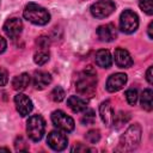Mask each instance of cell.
I'll use <instances>...</instances> for the list:
<instances>
[{
    "mask_svg": "<svg viewBox=\"0 0 153 153\" xmlns=\"http://www.w3.org/2000/svg\"><path fill=\"white\" fill-rule=\"evenodd\" d=\"M96 85H97V76H96V72L93 71V68L91 66H88L82 74L80 75V78L78 79L76 84H75V88L76 92L82 96V97H92L96 92Z\"/></svg>",
    "mask_w": 153,
    "mask_h": 153,
    "instance_id": "6da1fadb",
    "label": "cell"
},
{
    "mask_svg": "<svg viewBox=\"0 0 153 153\" xmlns=\"http://www.w3.org/2000/svg\"><path fill=\"white\" fill-rule=\"evenodd\" d=\"M140 140H141V127L139 124H131L121 136L117 151L130 152L139 146Z\"/></svg>",
    "mask_w": 153,
    "mask_h": 153,
    "instance_id": "7a4b0ae2",
    "label": "cell"
},
{
    "mask_svg": "<svg viewBox=\"0 0 153 153\" xmlns=\"http://www.w3.org/2000/svg\"><path fill=\"white\" fill-rule=\"evenodd\" d=\"M23 14L26 20H29L35 25H45L50 20L49 12L44 7L33 2H30L25 6Z\"/></svg>",
    "mask_w": 153,
    "mask_h": 153,
    "instance_id": "3957f363",
    "label": "cell"
},
{
    "mask_svg": "<svg viewBox=\"0 0 153 153\" xmlns=\"http://www.w3.org/2000/svg\"><path fill=\"white\" fill-rule=\"evenodd\" d=\"M44 130H45V122L42 116L33 115L29 117L26 122V131L32 141H39L43 137Z\"/></svg>",
    "mask_w": 153,
    "mask_h": 153,
    "instance_id": "277c9868",
    "label": "cell"
},
{
    "mask_svg": "<svg viewBox=\"0 0 153 153\" xmlns=\"http://www.w3.org/2000/svg\"><path fill=\"white\" fill-rule=\"evenodd\" d=\"M139 26V17L131 10H124L120 16V29L124 33L136 31Z\"/></svg>",
    "mask_w": 153,
    "mask_h": 153,
    "instance_id": "5b68a950",
    "label": "cell"
},
{
    "mask_svg": "<svg viewBox=\"0 0 153 153\" xmlns=\"http://www.w3.org/2000/svg\"><path fill=\"white\" fill-rule=\"evenodd\" d=\"M116 8V5L111 0H98L94 4H92L90 11L91 14L98 19H103L109 17Z\"/></svg>",
    "mask_w": 153,
    "mask_h": 153,
    "instance_id": "8992f818",
    "label": "cell"
},
{
    "mask_svg": "<svg viewBox=\"0 0 153 153\" xmlns=\"http://www.w3.org/2000/svg\"><path fill=\"white\" fill-rule=\"evenodd\" d=\"M51 122L57 129L66 131V133L72 131L74 129V126H75L74 120L61 110H56L51 114Z\"/></svg>",
    "mask_w": 153,
    "mask_h": 153,
    "instance_id": "52a82bcc",
    "label": "cell"
},
{
    "mask_svg": "<svg viewBox=\"0 0 153 153\" xmlns=\"http://www.w3.org/2000/svg\"><path fill=\"white\" fill-rule=\"evenodd\" d=\"M67 142H68L67 136L63 133H61V131L54 130V131L48 134L47 143L54 151H63L67 147Z\"/></svg>",
    "mask_w": 153,
    "mask_h": 153,
    "instance_id": "ba28073f",
    "label": "cell"
},
{
    "mask_svg": "<svg viewBox=\"0 0 153 153\" xmlns=\"http://www.w3.org/2000/svg\"><path fill=\"white\" fill-rule=\"evenodd\" d=\"M14 104H16V108H17V111L19 112L20 116H27L31 111H32V102L31 99L23 94V93H18L16 97H14Z\"/></svg>",
    "mask_w": 153,
    "mask_h": 153,
    "instance_id": "9c48e42d",
    "label": "cell"
},
{
    "mask_svg": "<svg viewBox=\"0 0 153 153\" xmlns=\"http://www.w3.org/2000/svg\"><path fill=\"white\" fill-rule=\"evenodd\" d=\"M23 29V23L19 18H10L4 24V31L10 38H16Z\"/></svg>",
    "mask_w": 153,
    "mask_h": 153,
    "instance_id": "30bf717a",
    "label": "cell"
},
{
    "mask_svg": "<svg viewBox=\"0 0 153 153\" xmlns=\"http://www.w3.org/2000/svg\"><path fill=\"white\" fill-rule=\"evenodd\" d=\"M127 82V75L124 73H115L109 76L106 81V90L109 92H116L121 90Z\"/></svg>",
    "mask_w": 153,
    "mask_h": 153,
    "instance_id": "8fae6325",
    "label": "cell"
},
{
    "mask_svg": "<svg viewBox=\"0 0 153 153\" xmlns=\"http://www.w3.org/2000/svg\"><path fill=\"white\" fill-rule=\"evenodd\" d=\"M97 36L103 42H112L117 37V30L114 24L100 25L97 29Z\"/></svg>",
    "mask_w": 153,
    "mask_h": 153,
    "instance_id": "7c38bea8",
    "label": "cell"
},
{
    "mask_svg": "<svg viewBox=\"0 0 153 153\" xmlns=\"http://www.w3.org/2000/svg\"><path fill=\"white\" fill-rule=\"evenodd\" d=\"M114 56H115V62L120 68H129L133 65L130 54L123 48H117L115 50Z\"/></svg>",
    "mask_w": 153,
    "mask_h": 153,
    "instance_id": "4fadbf2b",
    "label": "cell"
},
{
    "mask_svg": "<svg viewBox=\"0 0 153 153\" xmlns=\"http://www.w3.org/2000/svg\"><path fill=\"white\" fill-rule=\"evenodd\" d=\"M99 115L102 117V121L108 126L110 127L114 122V116H115V112L112 110V106H111V103L109 100H105L100 104L99 106Z\"/></svg>",
    "mask_w": 153,
    "mask_h": 153,
    "instance_id": "5bb4252c",
    "label": "cell"
},
{
    "mask_svg": "<svg viewBox=\"0 0 153 153\" xmlns=\"http://www.w3.org/2000/svg\"><path fill=\"white\" fill-rule=\"evenodd\" d=\"M32 82H33V86L36 90H43L51 82V76L47 72L38 71V72H35Z\"/></svg>",
    "mask_w": 153,
    "mask_h": 153,
    "instance_id": "9a60e30c",
    "label": "cell"
},
{
    "mask_svg": "<svg viewBox=\"0 0 153 153\" xmlns=\"http://www.w3.org/2000/svg\"><path fill=\"white\" fill-rule=\"evenodd\" d=\"M96 63L102 68H109L112 65V56L109 50L100 49L96 53Z\"/></svg>",
    "mask_w": 153,
    "mask_h": 153,
    "instance_id": "2e32d148",
    "label": "cell"
},
{
    "mask_svg": "<svg viewBox=\"0 0 153 153\" xmlns=\"http://www.w3.org/2000/svg\"><path fill=\"white\" fill-rule=\"evenodd\" d=\"M67 105L73 112H81L85 111L87 108V102L78 96H71L67 99Z\"/></svg>",
    "mask_w": 153,
    "mask_h": 153,
    "instance_id": "e0dca14e",
    "label": "cell"
},
{
    "mask_svg": "<svg viewBox=\"0 0 153 153\" xmlns=\"http://www.w3.org/2000/svg\"><path fill=\"white\" fill-rule=\"evenodd\" d=\"M30 84V75L27 73H22L13 78L12 86L16 91H24Z\"/></svg>",
    "mask_w": 153,
    "mask_h": 153,
    "instance_id": "ac0fdd59",
    "label": "cell"
},
{
    "mask_svg": "<svg viewBox=\"0 0 153 153\" xmlns=\"http://www.w3.org/2000/svg\"><path fill=\"white\" fill-rule=\"evenodd\" d=\"M152 90L151 88H146L143 90L142 94H141V106L142 109H145L146 111H151L153 105H152Z\"/></svg>",
    "mask_w": 153,
    "mask_h": 153,
    "instance_id": "d6986e66",
    "label": "cell"
},
{
    "mask_svg": "<svg viewBox=\"0 0 153 153\" xmlns=\"http://www.w3.org/2000/svg\"><path fill=\"white\" fill-rule=\"evenodd\" d=\"M33 61H35L37 65H39V66L47 63V62L49 61V51H48L47 49L41 48L38 51L35 53V55H33Z\"/></svg>",
    "mask_w": 153,
    "mask_h": 153,
    "instance_id": "ffe728a7",
    "label": "cell"
},
{
    "mask_svg": "<svg viewBox=\"0 0 153 153\" xmlns=\"http://www.w3.org/2000/svg\"><path fill=\"white\" fill-rule=\"evenodd\" d=\"M129 114L128 112H123V111H120L117 115H115L114 116V122H112V124L116 127V128H120V127H122L124 123H127L128 122V120H129Z\"/></svg>",
    "mask_w": 153,
    "mask_h": 153,
    "instance_id": "44dd1931",
    "label": "cell"
},
{
    "mask_svg": "<svg viewBox=\"0 0 153 153\" xmlns=\"http://www.w3.org/2000/svg\"><path fill=\"white\" fill-rule=\"evenodd\" d=\"M65 91H63V88L62 87H60V86H56V87H54V90L50 92V98L54 100V102H56V103H60V102H62L63 99H65Z\"/></svg>",
    "mask_w": 153,
    "mask_h": 153,
    "instance_id": "7402d4cb",
    "label": "cell"
},
{
    "mask_svg": "<svg viewBox=\"0 0 153 153\" xmlns=\"http://www.w3.org/2000/svg\"><path fill=\"white\" fill-rule=\"evenodd\" d=\"M85 139H86L90 143H96V142H98L99 139H100V133H99L98 129H91V130H88V131L86 133Z\"/></svg>",
    "mask_w": 153,
    "mask_h": 153,
    "instance_id": "603a6c76",
    "label": "cell"
},
{
    "mask_svg": "<svg viewBox=\"0 0 153 153\" xmlns=\"http://www.w3.org/2000/svg\"><path fill=\"white\" fill-rule=\"evenodd\" d=\"M139 6L146 14H148V16L153 14V2H152V0H140Z\"/></svg>",
    "mask_w": 153,
    "mask_h": 153,
    "instance_id": "cb8c5ba5",
    "label": "cell"
},
{
    "mask_svg": "<svg viewBox=\"0 0 153 153\" xmlns=\"http://www.w3.org/2000/svg\"><path fill=\"white\" fill-rule=\"evenodd\" d=\"M137 97H139V94H137V91L135 88H129L126 91V99H127L128 104L135 105L137 102Z\"/></svg>",
    "mask_w": 153,
    "mask_h": 153,
    "instance_id": "d4e9b609",
    "label": "cell"
},
{
    "mask_svg": "<svg viewBox=\"0 0 153 153\" xmlns=\"http://www.w3.org/2000/svg\"><path fill=\"white\" fill-rule=\"evenodd\" d=\"M94 120H96L94 111L93 110H86L85 114L82 115L81 122H82V124H93L94 123Z\"/></svg>",
    "mask_w": 153,
    "mask_h": 153,
    "instance_id": "484cf974",
    "label": "cell"
},
{
    "mask_svg": "<svg viewBox=\"0 0 153 153\" xmlns=\"http://www.w3.org/2000/svg\"><path fill=\"white\" fill-rule=\"evenodd\" d=\"M14 147L19 152L20 151H27L29 149V146H27V143L25 142V140L23 137H17V140L14 142Z\"/></svg>",
    "mask_w": 153,
    "mask_h": 153,
    "instance_id": "4316f807",
    "label": "cell"
},
{
    "mask_svg": "<svg viewBox=\"0 0 153 153\" xmlns=\"http://www.w3.org/2000/svg\"><path fill=\"white\" fill-rule=\"evenodd\" d=\"M72 152H76V153H81V152H94V149L82 145V143H76L73 148H72Z\"/></svg>",
    "mask_w": 153,
    "mask_h": 153,
    "instance_id": "83f0119b",
    "label": "cell"
},
{
    "mask_svg": "<svg viewBox=\"0 0 153 153\" xmlns=\"http://www.w3.org/2000/svg\"><path fill=\"white\" fill-rule=\"evenodd\" d=\"M8 82V74L4 68H0V86H5Z\"/></svg>",
    "mask_w": 153,
    "mask_h": 153,
    "instance_id": "f1b7e54d",
    "label": "cell"
},
{
    "mask_svg": "<svg viewBox=\"0 0 153 153\" xmlns=\"http://www.w3.org/2000/svg\"><path fill=\"white\" fill-rule=\"evenodd\" d=\"M37 44H38L39 48H43V49L48 48V45H49V39H48V37H44V36L39 37V38L37 39Z\"/></svg>",
    "mask_w": 153,
    "mask_h": 153,
    "instance_id": "f546056e",
    "label": "cell"
},
{
    "mask_svg": "<svg viewBox=\"0 0 153 153\" xmlns=\"http://www.w3.org/2000/svg\"><path fill=\"white\" fill-rule=\"evenodd\" d=\"M146 79H147V81H148V84H149V85H152V84H153V78H152V67H149V68L147 69Z\"/></svg>",
    "mask_w": 153,
    "mask_h": 153,
    "instance_id": "4dcf8cb0",
    "label": "cell"
},
{
    "mask_svg": "<svg viewBox=\"0 0 153 153\" xmlns=\"http://www.w3.org/2000/svg\"><path fill=\"white\" fill-rule=\"evenodd\" d=\"M6 47H7V43H6V41H5V38L0 36V54L5 51V49H6Z\"/></svg>",
    "mask_w": 153,
    "mask_h": 153,
    "instance_id": "1f68e13d",
    "label": "cell"
},
{
    "mask_svg": "<svg viewBox=\"0 0 153 153\" xmlns=\"http://www.w3.org/2000/svg\"><path fill=\"white\" fill-rule=\"evenodd\" d=\"M152 30H153V23L151 22V23H149V25H148V37H149V38H153Z\"/></svg>",
    "mask_w": 153,
    "mask_h": 153,
    "instance_id": "d6a6232c",
    "label": "cell"
},
{
    "mask_svg": "<svg viewBox=\"0 0 153 153\" xmlns=\"http://www.w3.org/2000/svg\"><path fill=\"white\" fill-rule=\"evenodd\" d=\"M1 151H5V152H10V149L8 148H0V152Z\"/></svg>",
    "mask_w": 153,
    "mask_h": 153,
    "instance_id": "836d02e7",
    "label": "cell"
}]
</instances>
